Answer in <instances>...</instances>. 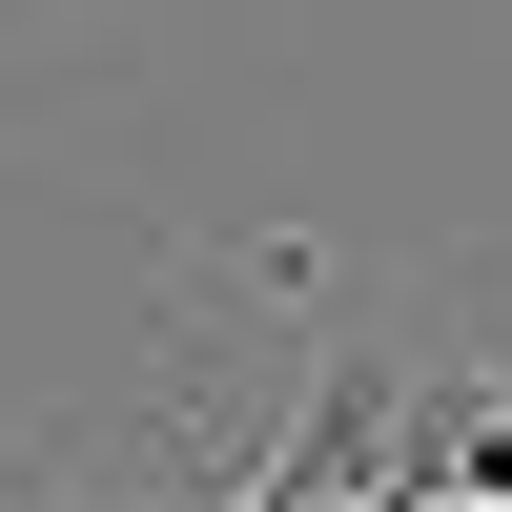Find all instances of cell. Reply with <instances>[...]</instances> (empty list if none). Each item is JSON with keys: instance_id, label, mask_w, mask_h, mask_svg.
Segmentation results:
<instances>
[{"instance_id": "6da1fadb", "label": "cell", "mask_w": 512, "mask_h": 512, "mask_svg": "<svg viewBox=\"0 0 512 512\" xmlns=\"http://www.w3.org/2000/svg\"><path fill=\"white\" fill-rule=\"evenodd\" d=\"M0 21H62V0H0Z\"/></svg>"}]
</instances>
